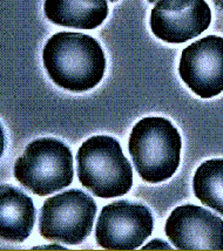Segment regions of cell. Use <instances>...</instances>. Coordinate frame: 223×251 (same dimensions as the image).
<instances>
[{
	"instance_id": "obj_8",
	"label": "cell",
	"mask_w": 223,
	"mask_h": 251,
	"mask_svg": "<svg viewBox=\"0 0 223 251\" xmlns=\"http://www.w3.org/2000/svg\"><path fill=\"white\" fill-rule=\"evenodd\" d=\"M212 23L206 0H159L150 13L153 34L168 44H182L202 34Z\"/></svg>"
},
{
	"instance_id": "obj_4",
	"label": "cell",
	"mask_w": 223,
	"mask_h": 251,
	"mask_svg": "<svg viewBox=\"0 0 223 251\" xmlns=\"http://www.w3.org/2000/svg\"><path fill=\"white\" fill-rule=\"evenodd\" d=\"M14 177L38 196L64 189L72 183L74 177L72 151L56 139L34 140L16 161Z\"/></svg>"
},
{
	"instance_id": "obj_12",
	"label": "cell",
	"mask_w": 223,
	"mask_h": 251,
	"mask_svg": "<svg viewBox=\"0 0 223 251\" xmlns=\"http://www.w3.org/2000/svg\"><path fill=\"white\" fill-rule=\"evenodd\" d=\"M193 190L202 204L223 216V158L208 160L196 169Z\"/></svg>"
},
{
	"instance_id": "obj_3",
	"label": "cell",
	"mask_w": 223,
	"mask_h": 251,
	"mask_svg": "<svg viewBox=\"0 0 223 251\" xmlns=\"http://www.w3.org/2000/svg\"><path fill=\"white\" fill-rule=\"evenodd\" d=\"M80 183L100 199L126 195L133 187V169L114 137H89L76 153Z\"/></svg>"
},
{
	"instance_id": "obj_13",
	"label": "cell",
	"mask_w": 223,
	"mask_h": 251,
	"mask_svg": "<svg viewBox=\"0 0 223 251\" xmlns=\"http://www.w3.org/2000/svg\"><path fill=\"white\" fill-rule=\"evenodd\" d=\"M33 249H65V248H61V247H39V248H33Z\"/></svg>"
},
{
	"instance_id": "obj_5",
	"label": "cell",
	"mask_w": 223,
	"mask_h": 251,
	"mask_svg": "<svg viewBox=\"0 0 223 251\" xmlns=\"http://www.w3.org/2000/svg\"><path fill=\"white\" fill-rule=\"evenodd\" d=\"M97 203L85 191L72 189L47 199L41 207L39 232L45 240L78 246L91 235Z\"/></svg>"
},
{
	"instance_id": "obj_11",
	"label": "cell",
	"mask_w": 223,
	"mask_h": 251,
	"mask_svg": "<svg viewBox=\"0 0 223 251\" xmlns=\"http://www.w3.org/2000/svg\"><path fill=\"white\" fill-rule=\"evenodd\" d=\"M45 16L64 27L94 29L108 16L107 0H45Z\"/></svg>"
},
{
	"instance_id": "obj_7",
	"label": "cell",
	"mask_w": 223,
	"mask_h": 251,
	"mask_svg": "<svg viewBox=\"0 0 223 251\" xmlns=\"http://www.w3.org/2000/svg\"><path fill=\"white\" fill-rule=\"evenodd\" d=\"M178 74L190 91L202 99L223 92V38L219 35L195 41L182 50Z\"/></svg>"
},
{
	"instance_id": "obj_2",
	"label": "cell",
	"mask_w": 223,
	"mask_h": 251,
	"mask_svg": "<svg viewBox=\"0 0 223 251\" xmlns=\"http://www.w3.org/2000/svg\"><path fill=\"white\" fill-rule=\"evenodd\" d=\"M182 140L176 127L160 116L140 120L129 135L128 151L140 177L160 183L175 174L181 160Z\"/></svg>"
},
{
	"instance_id": "obj_15",
	"label": "cell",
	"mask_w": 223,
	"mask_h": 251,
	"mask_svg": "<svg viewBox=\"0 0 223 251\" xmlns=\"http://www.w3.org/2000/svg\"><path fill=\"white\" fill-rule=\"evenodd\" d=\"M159 0H148V2H150V4H153V2H157Z\"/></svg>"
},
{
	"instance_id": "obj_16",
	"label": "cell",
	"mask_w": 223,
	"mask_h": 251,
	"mask_svg": "<svg viewBox=\"0 0 223 251\" xmlns=\"http://www.w3.org/2000/svg\"><path fill=\"white\" fill-rule=\"evenodd\" d=\"M109 1H112V2H115V1H118V0H109Z\"/></svg>"
},
{
	"instance_id": "obj_6",
	"label": "cell",
	"mask_w": 223,
	"mask_h": 251,
	"mask_svg": "<svg viewBox=\"0 0 223 251\" xmlns=\"http://www.w3.org/2000/svg\"><path fill=\"white\" fill-rule=\"evenodd\" d=\"M154 220L141 203L117 201L101 209L95 226V240L107 250H135L153 232Z\"/></svg>"
},
{
	"instance_id": "obj_10",
	"label": "cell",
	"mask_w": 223,
	"mask_h": 251,
	"mask_svg": "<svg viewBox=\"0 0 223 251\" xmlns=\"http://www.w3.org/2000/svg\"><path fill=\"white\" fill-rule=\"evenodd\" d=\"M35 207L29 196L18 188L2 184L0 188V234L10 242L26 241L33 230Z\"/></svg>"
},
{
	"instance_id": "obj_1",
	"label": "cell",
	"mask_w": 223,
	"mask_h": 251,
	"mask_svg": "<svg viewBox=\"0 0 223 251\" xmlns=\"http://www.w3.org/2000/svg\"><path fill=\"white\" fill-rule=\"evenodd\" d=\"M43 61L55 85L76 93L99 85L106 70L100 44L91 35L76 32L52 35L44 47Z\"/></svg>"
},
{
	"instance_id": "obj_14",
	"label": "cell",
	"mask_w": 223,
	"mask_h": 251,
	"mask_svg": "<svg viewBox=\"0 0 223 251\" xmlns=\"http://www.w3.org/2000/svg\"><path fill=\"white\" fill-rule=\"evenodd\" d=\"M214 1H215V4L218 5L221 10H223V0H214Z\"/></svg>"
},
{
	"instance_id": "obj_9",
	"label": "cell",
	"mask_w": 223,
	"mask_h": 251,
	"mask_svg": "<svg viewBox=\"0 0 223 251\" xmlns=\"http://www.w3.org/2000/svg\"><path fill=\"white\" fill-rule=\"evenodd\" d=\"M165 232L178 250H223V220L198 205L175 208Z\"/></svg>"
}]
</instances>
